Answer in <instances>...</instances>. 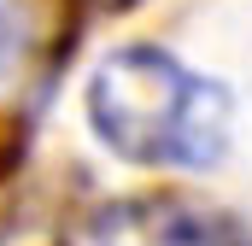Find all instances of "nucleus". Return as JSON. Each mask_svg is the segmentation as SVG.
<instances>
[{
	"instance_id": "obj_1",
	"label": "nucleus",
	"mask_w": 252,
	"mask_h": 246,
	"mask_svg": "<svg viewBox=\"0 0 252 246\" xmlns=\"http://www.w3.org/2000/svg\"><path fill=\"white\" fill-rule=\"evenodd\" d=\"M82 112H88L94 141L118 153L124 164L205 170L229 153L235 94L217 76L182 64L170 47L129 41L88 70Z\"/></svg>"
},
{
	"instance_id": "obj_2",
	"label": "nucleus",
	"mask_w": 252,
	"mask_h": 246,
	"mask_svg": "<svg viewBox=\"0 0 252 246\" xmlns=\"http://www.w3.org/2000/svg\"><path fill=\"white\" fill-rule=\"evenodd\" d=\"M47 47V0H0V100H12Z\"/></svg>"
},
{
	"instance_id": "obj_3",
	"label": "nucleus",
	"mask_w": 252,
	"mask_h": 246,
	"mask_svg": "<svg viewBox=\"0 0 252 246\" xmlns=\"http://www.w3.org/2000/svg\"><path fill=\"white\" fill-rule=\"evenodd\" d=\"M94 6H106V12H118V6H129V0H94Z\"/></svg>"
}]
</instances>
